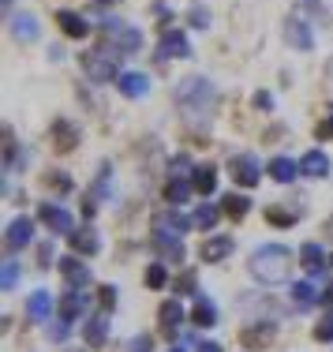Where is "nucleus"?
<instances>
[{"label": "nucleus", "instance_id": "f257e3e1", "mask_svg": "<svg viewBox=\"0 0 333 352\" xmlns=\"http://www.w3.org/2000/svg\"><path fill=\"white\" fill-rule=\"evenodd\" d=\"M292 251L285 244H262L251 251V258H247V270H251V278L259 285H281L288 281V274H292Z\"/></svg>", "mask_w": 333, "mask_h": 352}, {"label": "nucleus", "instance_id": "f03ea898", "mask_svg": "<svg viewBox=\"0 0 333 352\" xmlns=\"http://www.w3.org/2000/svg\"><path fill=\"white\" fill-rule=\"evenodd\" d=\"M172 94H176V105L184 109V116H191V120H198V116L210 113L214 98H218V94H214V87L203 79V75H191V79H184L176 90H172Z\"/></svg>", "mask_w": 333, "mask_h": 352}, {"label": "nucleus", "instance_id": "7ed1b4c3", "mask_svg": "<svg viewBox=\"0 0 333 352\" xmlns=\"http://www.w3.org/2000/svg\"><path fill=\"white\" fill-rule=\"evenodd\" d=\"M102 49L105 53H120V56H131V53H139L143 49V34H139L135 27H128V23H120V19H102Z\"/></svg>", "mask_w": 333, "mask_h": 352}, {"label": "nucleus", "instance_id": "20e7f679", "mask_svg": "<svg viewBox=\"0 0 333 352\" xmlns=\"http://www.w3.org/2000/svg\"><path fill=\"white\" fill-rule=\"evenodd\" d=\"M82 72H87L94 82H116L120 79V72H116V56L105 53L102 45L90 49V53H82Z\"/></svg>", "mask_w": 333, "mask_h": 352}, {"label": "nucleus", "instance_id": "39448f33", "mask_svg": "<svg viewBox=\"0 0 333 352\" xmlns=\"http://www.w3.org/2000/svg\"><path fill=\"white\" fill-rule=\"evenodd\" d=\"M109 184H113V165L109 162H102L97 165V180L90 184V191H87V199H82V214H87V221L97 214V206L109 199Z\"/></svg>", "mask_w": 333, "mask_h": 352}, {"label": "nucleus", "instance_id": "423d86ee", "mask_svg": "<svg viewBox=\"0 0 333 352\" xmlns=\"http://www.w3.org/2000/svg\"><path fill=\"white\" fill-rule=\"evenodd\" d=\"M150 244H154V251L165 258V263H184V240H180L176 232L154 229L150 232Z\"/></svg>", "mask_w": 333, "mask_h": 352}, {"label": "nucleus", "instance_id": "0eeeda50", "mask_svg": "<svg viewBox=\"0 0 333 352\" xmlns=\"http://www.w3.org/2000/svg\"><path fill=\"white\" fill-rule=\"evenodd\" d=\"M38 217H41V225H45V229H53L56 236H71L75 232V221H71V214L64 210V206H56V203H41L38 206Z\"/></svg>", "mask_w": 333, "mask_h": 352}, {"label": "nucleus", "instance_id": "6e6552de", "mask_svg": "<svg viewBox=\"0 0 333 352\" xmlns=\"http://www.w3.org/2000/svg\"><path fill=\"white\" fill-rule=\"evenodd\" d=\"M229 169H232V180H236L244 191H251L255 184L262 180V173H259V162H255L251 154H236V157L229 162Z\"/></svg>", "mask_w": 333, "mask_h": 352}, {"label": "nucleus", "instance_id": "1a4fd4ad", "mask_svg": "<svg viewBox=\"0 0 333 352\" xmlns=\"http://www.w3.org/2000/svg\"><path fill=\"white\" fill-rule=\"evenodd\" d=\"M285 41L292 49H299V53H307V49L314 45V34H311V27L303 23V15H288L285 19Z\"/></svg>", "mask_w": 333, "mask_h": 352}, {"label": "nucleus", "instance_id": "9d476101", "mask_svg": "<svg viewBox=\"0 0 333 352\" xmlns=\"http://www.w3.org/2000/svg\"><path fill=\"white\" fill-rule=\"evenodd\" d=\"M157 56H161V60H176V56L184 60V56H191L184 30H165L161 41H157Z\"/></svg>", "mask_w": 333, "mask_h": 352}, {"label": "nucleus", "instance_id": "9b49d317", "mask_svg": "<svg viewBox=\"0 0 333 352\" xmlns=\"http://www.w3.org/2000/svg\"><path fill=\"white\" fill-rule=\"evenodd\" d=\"M30 240H34V221H30V217H15V221L8 225V232H4L8 251H23V248H30Z\"/></svg>", "mask_w": 333, "mask_h": 352}, {"label": "nucleus", "instance_id": "f8f14e48", "mask_svg": "<svg viewBox=\"0 0 333 352\" xmlns=\"http://www.w3.org/2000/svg\"><path fill=\"white\" fill-rule=\"evenodd\" d=\"M60 274H64V281H68V289H87L90 285V266L82 263V258H75V255L60 258Z\"/></svg>", "mask_w": 333, "mask_h": 352}, {"label": "nucleus", "instance_id": "ddd939ff", "mask_svg": "<svg viewBox=\"0 0 333 352\" xmlns=\"http://www.w3.org/2000/svg\"><path fill=\"white\" fill-rule=\"evenodd\" d=\"M82 338H87L90 349H102L105 341H109V315L105 311H94L87 318V326H82Z\"/></svg>", "mask_w": 333, "mask_h": 352}, {"label": "nucleus", "instance_id": "4468645a", "mask_svg": "<svg viewBox=\"0 0 333 352\" xmlns=\"http://www.w3.org/2000/svg\"><path fill=\"white\" fill-rule=\"evenodd\" d=\"M157 318H161V330H165V338H176V330H180V322H184V307H180V300H165L161 304V311H157Z\"/></svg>", "mask_w": 333, "mask_h": 352}, {"label": "nucleus", "instance_id": "2eb2a0df", "mask_svg": "<svg viewBox=\"0 0 333 352\" xmlns=\"http://www.w3.org/2000/svg\"><path fill=\"white\" fill-rule=\"evenodd\" d=\"M8 27H12V38L19 41V45H27V41H34L41 34V27H38L34 15H12V19H8Z\"/></svg>", "mask_w": 333, "mask_h": 352}, {"label": "nucleus", "instance_id": "dca6fc26", "mask_svg": "<svg viewBox=\"0 0 333 352\" xmlns=\"http://www.w3.org/2000/svg\"><path fill=\"white\" fill-rule=\"evenodd\" d=\"M116 87H120L124 98H143V94H150V79H146L143 72H120Z\"/></svg>", "mask_w": 333, "mask_h": 352}, {"label": "nucleus", "instance_id": "f3484780", "mask_svg": "<svg viewBox=\"0 0 333 352\" xmlns=\"http://www.w3.org/2000/svg\"><path fill=\"white\" fill-rule=\"evenodd\" d=\"M191 188L210 199L214 191H218V169H214V165H195V169H191Z\"/></svg>", "mask_w": 333, "mask_h": 352}, {"label": "nucleus", "instance_id": "a211bd4d", "mask_svg": "<svg viewBox=\"0 0 333 352\" xmlns=\"http://www.w3.org/2000/svg\"><path fill=\"white\" fill-rule=\"evenodd\" d=\"M82 311H87V289H68L60 296V318L71 322V318H79Z\"/></svg>", "mask_w": 333, "mask_h": 352}, {"label": "nucleus", "instance_id": "6ab92c4d", "mask_svg": "<svg viewBox=\"0 0 333 352\" xmlns=\"http://www.w3.org/2000/svg\"><path fill=\"white\" fill-rule=\"evenodd\" d=\"M53 146L60 150V154L75 150V146H79V128H75L71 120H56L53 124Z\"/></svg>", "mask_w": 333, "mask_h": 352}, {"label": "nucleus", "instance_id": "aec40b11", "mask_svg": "<svg viewBox=\"0 0 333 352\" xmlns=\"http://www.w3.org/2000/svg\"><path fill=\"white\" fill-rule=\"evenodd\" d=\"M56 27H60L68 38H75V41L90 34V23L82 19V15H75V12H56Z\"/></svg>", "mask_w": 333, "mask_h": 352}, {"label": "nucleus", "instance_id": "412c9836", "mask_svg": "<svg viewBox=\"0 0 333 352\" xmlns=\"http://www.w3.org/2000/svg\"><path fill=\"white\" fill-rule=\"evenodd\" d=\"M191 217H184L180 210H165V214H157L154 217V229H165V232H176V236H184V232L191 229Z\"/></svg>", "mask_w": 333, "mask_h": 352}, {"label": "nucleus", "instance_id": "4be33fe9", "mask_svg": "<svg viewBox=\"0 0 333 352\" xmlns=\"http://www.w3.org/2000/svg\"><path fill=\"white\" fill-rule=\"evenodd\" d=\"M273 333H277V326H273V322H259V326H247V330L240 333V341H244L247 349H259V345H270Z\"/></svg>", "mask_w": 333, "mask_h": 352}, {"label": "nucleus", "instance_id": "5701e85b", "mask_svg": "<svg viewBox=\"0 0 333 352\" xmlns=\"http://www.w3.org/2000/svg\"><path fill=\"white\" fill-rule=\"evenodd\" d=\"M299 173L303 176H326L330 173V157L322 154V150H307V154L299 157Z\"/></svg>", "mask_w": 333, "mask_h": 352}, {"label": "nucleus", "instance_id": "b1692460", "mask_svg": "<svg viewBox=\"0 0 333 352\" xmlns=\"http://www.w3.org/2000/svg\"><path fill=\"white\" fill-rule=\"evenodd\" d=\"M232 255V236H206L203 244V258L206 263H221V258Z\"/></svg>", "mask_w": 333, "mask_h": 352}, {"label": "nucleus", "instance_id": "393cba45", "mask_svg": "<svg viewBox=\"0 0 333 352\" xmlns=\"http://www.w3.org/2000/svg\"><path fill=\"white\" fill-rule=\"evenodd\" d=\"M68 240H71V248L79 251V255H97V248H102V240H97V232L90 229V225L87 229H75Z\"/></svg>", "mask_w": 333, "mask_h": 352}, {"label": "nucleus", "instance_id": "a878e982", "mask_svg": "<svg viewBox=\"0 0 333 352\" xmlns=\"http://www.w3.org/2000/svg\"><path fill=\"white\" fill-rule=\"evenodd\" d=\"M191 184L184 180V176H169V184H165V199H169V206H180V203H187V195H191Z\"/></svg>", "mask_w": 333, "mask_h": 352}, {"label": "nucleus", "instance_id": "bb28decb", "mask_svg": "<svg viewBox=\"0 0 333 352\" xmlns=\"http://www.w3.org/2000/svg\"><path fill=\"white\" fill-rule=\"evenodd\" d=\"M191 322H195V326H214V322H218V307H214V300L195 296V311H191Z\"/></svg>", "mask_w": 333, "mask_h": 352}, {"label": "nucleus", "instance_id": "cd10ccee", "mask_svg": "<svg viewBox=\"0 0 333 352\" xmlns=\"http://www.w3.org/2000/svg\"><path fill=\"white\" fill-rule=\"evenodd\" d=\"M296 173H299V165L292 162V157H273V162H270V176L277 184H292Z\"/></svg>", "mask_w": 333, "mask_h": 352}, {"label": "nucleus", "instance_id": "c85d7f7f", "mask_svg": "<svg viewBox=\"0 0 333 352\" xmlns=\"http://www.w3.org/2000/svg\"><path fill=\"white\" fill-rule=\"evenodd\" d=\"M49 311H53V296H49L45 289H38L27 304V315L34 318V322H41V318H49Z\"/></svg>", "mask_w": 333, "mask_h": 352}, {"label": "nucleus", "instance_id": "c756f323", "mask_svg": "<svg viewBox=\"0 0 333 352\" xmlns=\"http://www.w3.org/2000/svg\"><path fill=\"white\" fill-rule=\"evenodd\" d=\"M266 221H270V225H281V229H288V225L299 221V206H270V210H266Z\"/></svg>", "mask_w": 333, "mask_h": 352}, {"label": "nucleus", "instance_id": "7c9ffc66", "mask_svg": "<svg viewBox=\"0 0 333 352\" xmlns=\"http://www.w3.org/2000/svg\"><path fill=\"white\" fill-rule=\"evenodd\" d=\"M221 210L232 217V221H240V217H247V210H251V199H244L236 191V195H225V203H221Z\"/></svg>", "mask_w": 333, "mask_h": 352}, {"label": "nucleus", "instance_id": "2f4dec72", "mask_svg": "<svg viewBox=\"0 0 333 352\" xmlns=\"http://www.w3.org/2000/svg\"><path fill=\"white\" fill-rule=\"evenodd\" d=\"M191 221H195V229H214V225L221 221V210L214 203H203L195 214H191Z\"/></svg>", "mask_w": 333, "mask_h": 352}, {"label": "nucleus", "instance_id": "473e14b6", "mask_svg": "<svg viewBox=\"0 0 333 352\" xmlns=\"http://www.w3.org/2000/svg\"><path fill=\"white\" fill-rule=\"evenodd\" d=\"M322 258H326V255H322L319 244H303V248H299V263H303L311 274H322V266H326Z\"/></svg>", "mask_w": 333, "mask_h": 352}, {"label": "nucleus", "instance_id": "72a5a7b5", "mask_svg": "<svg viewBox=\"0 0 333 352\" xmlns=\"http://www.w3.org/2000/svg\"><path fill=\"white\" fill-rule=\"evenodd\" d=\"M314 300H319V289H314L311 281H296L292 285V304L296 307H311Z\"/></svg>", "mask_w": 333, "mask_h": 352}, {"label": "nucleus", "instance_id": "f704fd0d", "mask_svg": "<svg viewBox=\"0 0 333 352\" xmlns=\"http://www.w3.org/2000/svg\"><path fill=\"white\" fill-rule=\"evenodd\" d=\"M15 281H19V263L4 258V266H0V289H15Z\"/></svg>", "mask_w": 333, "mask_h": 352}, {"label": "nucleus", "instance_id": "c9c22d12", "mask_svg": "<svg viewBox=\"0 0 333 352\" xmlns=\"http://www.w3.org/2000/svg\"><path fill=\"white\" fill-rule=\"evenodd\" d=\"M143 281H146V289H161V285H165V266L161 263H150Z\"/></svg>", "mask_w": 333, "mask_h": 352}, {"label": "nucleus", "instance_id": "e433bc0d", "mask_svg": "<svg viewBox=\"0 0 333 352\" xmlns=\"http://www.w3.org/2000/svg\"><path fill=\"white\" fill-rule=\"evenodd\" d=\"M97 300H102V311L109 315L116 307V289H113V285H102V289H97Z\"/></svg>", "mask_w": 333, "mask_h": 352}, {"label": "nucleus", "instance_id": "4c0bfd02", "mask_svg": "<svg viewBox=\"0 0 333 352\" xmlns=\"http://www.w3.org/2000/svg\"><path fill=\"white\" fill-rule=\"evenodd\" d=\"M314 341H333V311L314 326Z\"/></svg>", "mask_w": 333, "mask_h": 352}, {"label": "nucleus", "instance_id": "58836bf2", "mask_svg": "<svg viewBox=\"0 0 333 352\" xmlns=\"http://www.w3.org/2000/svg\"><path fill=\"white\" fill-rule=\"evenodd\" d=\"M45 184H49V188L68 191V188H71V176H68V173H45Z\"/></svg>", "mask_w": 333, "mask_h": 352}, {"label": "nucleus", "instance_id": "ea45409f", "mask_svg": "<svg viewBox=\"0 0 333 352\" xmlns=\"http://www.w3.org/2000/svg\"><path fill=\"white\" fill-rule=\"evenodd\" d=\"M330 135H333V105H330V116L314 128V139H330Z\"/></svg>", "mask_w": 333, "mask_h": 352}, {"label": "nucleus", "instance_id": "a19ab883", "mask_svg": "<svg viewBox=\"0 0 333 352\" xmlns=\"http://www.w3.org/2000/svg\"><path fill=\"white\" fill-rule=\"evenodd\" d=\"M191 27H210V15H206V8H191Z\"/></svg>", "mask_w": 333, "mask_h": 352}, {"label": "nucleus", "instance_id": "79ce46f5", "mask_svg": "<svg viewBox=\"0 0 333 352\" xmlns=\"http://www.w3.org/2000/svg\"><path fill=\"white\" fill-rule=\"evenodd\" d=\"M49 333H53V341H68V333H71V322H64V318H60V322H56Z\"/></svg>", "mask_w": 333, "mask_h": 352}, {"label": "nucleus", "instance_id": "37998d69", "mask_svg": "<svg viewBox=\"0 0 333 352\" xmlns=\"http://www.w3.org/2000/svg\"><path fill=\"white\" fill-rule=\"evenodd\" d=\"M255 109H262V113H266V109H273V94H270V90H259V94H255Z\"/></svg>", "mask_w": 333, "mask_h": 352}, {"label": "nucleus", "instance_id": "c03bdc74", "mask_svg": "<svg viewBox=\"0 0 333 352\" xmlns=\"http://www.w3.org/2000/svg\"><path fill=\"white\" fill-rule=\"evenodd\" d=\"M176 289H180V292H195V274H191V270H187V274H180Z\"/></svg>", "mask_w": 333, "mask_h": 352}, {"label": "nucleus", "instance_id": "a18cd8bd", "mask_svg": "<svg viewBox=\"0 0 333 352\" xmlns=\"http://www.w3.org/2000/svg\"><path fill=\"white\" fill-rule=\"evenodd\" d=\"M38 255H41V266H49V263H53V248H49V244H41Z\"/></svg>", "mask_w": 333, "mask_h": 352}, {"label": "nucleus", "instance_id": "49530a36", "mask_svg": "<svg viewBox=\"0 0 333 352\" xmlns=\"http://www.w3.org/2000/svg\"><path fill=\"white\" fill-rule=\"evenodd\" d=\"M131 352H150V341L146 338H135V341H131Z\"/></svg>", "mask_w": 333, "mask_h": 352}, {"label": "nucleus", "instance_id": "de8ad7c7", "mask_svg": "<svg viewBox=\"0 0 333 352\" xmlns=\"http://www.w3.org/2000/svg\"><path fill=\"white\" fill-rule=\"evenodd\" d=\"M198 352H225V349L214 345V341H206V345H198Z\"/></svg>", "mask_w": 333, "mask_h": 352}, {"label": "nucleus", "instance_id": "09e8293b", "mask_svg": "<svg viewBox=\"0 0 333 352\" xmlns=\"http://www.w3.org/2000/svg\"><path fill=\"white\" fill-rule=\"evenodd\" d=\"M322 300H326V304H333V285H330L326 292H322Z\"/></svg>", "mask_w": 333, "mask_h": 352}, {"label": "nucleus", "instance_id": "8fccbe9b", "mask_svg": "<svg viewBox=\"0 0 333 352\" xmlns=\"http://www.w3.org/2000/svg\"><path fill=\"white\" fill-rule=\"evenodd\" d=\"M109 4H116V0H94V8H109Z\"/></svg>", "mask_w": 333, "mask_h": 352}, {"label": "nucleus", "instance_id": "3c124183", "mask_svg": "<svg viewBox=\"0 0 333 352\" xmlns=\"http://www.w3.org/2000/svg\"><path fill=\"white\" fill-rule=\"evenodd\" d=\"M172 352H184V349H172Z\"/></svg>", "mask_w": 333, "mask_h": 352}, {"label": "nucleus", "instance_id": "603ef678", "mask_svg": "<svg viewBox=\"0 0 333 352\" xmlns=\"http://www.w3.org/2000/svg\"><path fill=\"white\" fill-rule=\"evenodd\" d=\"M330 266H333V255H330Z\"/></svg>", "mask_w": 333, "mask_h": 352}]
</instances>
